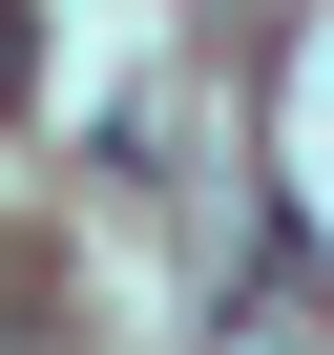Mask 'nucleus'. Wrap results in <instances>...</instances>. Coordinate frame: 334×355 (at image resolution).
<instances>
[{
    "label": "nucleus",
    "mask_w": 334,
    "mask_h": 355,
    "mask_svg": "<svg viewBox=\"0 0 334 355\" xmlns=\"http://www.w3.org/2000/svg\"><path fill=\"white\" fill-rule=\"evenodd\" d=\"M0 105H21V0H0Z\"/></svg>",
    "instance_id": "f257e3e1"
}]
</instances>
